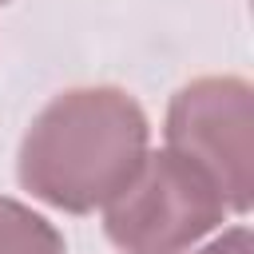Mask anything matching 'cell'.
<instances>
[{
    "mask_svg": "<svg viewBox=\"0 0 254 254\" xmlns=\"http://www.w3.org/2000/svg\"><path fill=\"white\" fill-rule=\"evenodd\" d=\"M214 179L187 155L147 151L135 175L107 198L103 234L119 254H187L226 218Z\"/></svg>",
    "mask_w": 254,
    "mask_h": 254,
    "instance_id": "7a4b0ae2",
    "label": "cell"
},
{
    "mask_svg": "<svg viewBox=\"0 0 254 254\" xmlns=\"http://www.w3.org/2000/svg\"><path fill=\"white\" fill-rule=\"evenodd\" d=\"M167 147L198 163L234 214L250 210L254 91L238 75H202L175 91L167 107Z\"/></svg>",
    "mask_w": 254,
    "mask_h": 254,
    "instance_id": "3957f363",
    "label": "cell"
},
{
    "mask_svg": "<svg viewBox=\"0 0 254 254\" xmlns=\"http://www.w3.org/2000/svg\"><path fill=\"white\" fill-rule=\"evenodd\" d=\"M64 234L32 206L0 194V254H64Z\"/></svg>",
    "mask_w": 254,
    "mask_h": 254,
    "instance_id": "277c9868",
    "label": "cell"
},
{
    "mask_svg": "<svg viewBox=\"0 0 254 254\" xmlns=\"http://www.w3.org/2000/svg\"><path fill=\"white\" fill-rule=\"evenodd\" d=\"M147 139V115L123 87H71L52 95L24 131L16 175L32 198L91 214L135 175Z\"/></svg>",
    "mask_w": 254,
    "mask_h": 254,
    "instance_id": "6da1fadb",
    "label": "cell"
},
{
    "mask_svg": "<svg viewBox=\"0 0 254 254\" xmlns=\"http://www.w3.org/2000/svg\"><path fill=\"white\" fill-rule=\"evenodd\" d=\"M194 254H254V238H250V230H246V226H230L222 238L206 242V246H202V250H194Z\"/></svg>",
    "mask_w": 254,
    "mask_h": 254,
    "instance_id": "5b68a950",
    "label": "cell"
},
{
    "mask_svg": "<svg viewBox=\"0 0 254 254\" xmlns=\"http://www.w3.org/2000/svg\"><path fill=\"white\" fill-rule=\"evenodd\" d=\"M0 4H8V0H0Z\"/></svg>",
    "mask_w": 254,
    "mask_h": 254,
    "instance_id": "8992f818",
    "label": "cell"
}]
</instances>
